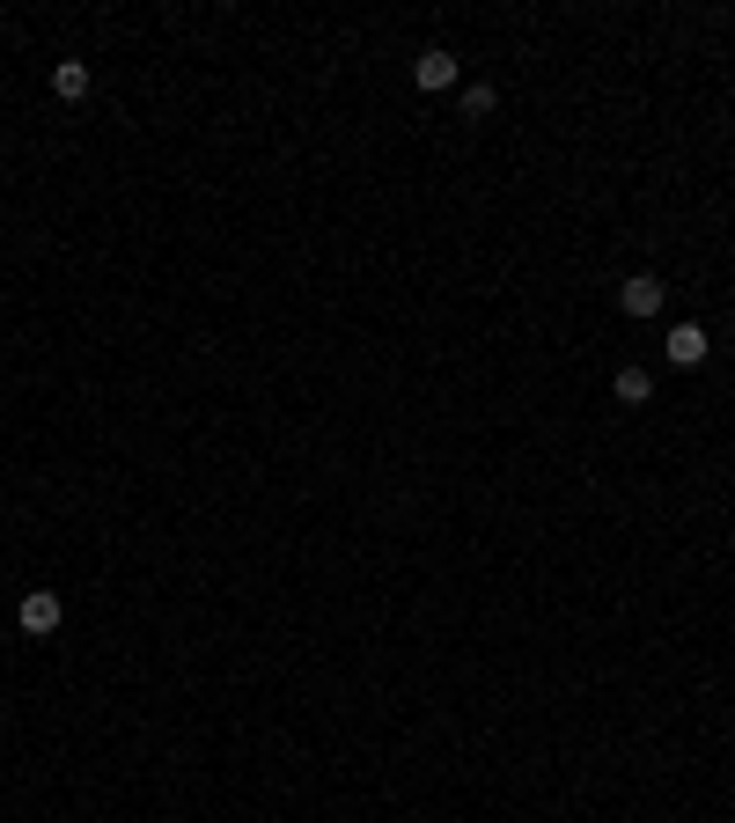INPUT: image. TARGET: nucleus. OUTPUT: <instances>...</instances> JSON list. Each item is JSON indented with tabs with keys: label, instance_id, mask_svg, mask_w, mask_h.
Wrapping results in <instances>:
<instances>
[{
	"label": "nucleus",
	"instance_id": "7ed1b4c3",
	"mask_svg": "<svg viewBox=\"0 0 735 823\" xmlns=\"http://www.w3.org/2000/svg\"><path fill=\"white\" fill-rule=\"evenodd\" d=\"M412 82H420V89H457V60H449V52H420V60H412Z\"/></svg>",
	"mask_w": 735,
	"mask_h": 823
},
{
	"label": "nucleus",
	"instance_id": "f03ea898",
	"mask_svg": "<svg viewBox=\"0 0 735 823\" xmlns=\"http://www.w3.org/2000/svg\"><path fill=\"white\" fill-rule=\"evenodd\" d=\"M618 302H625V316H662V279H655V273H633L625 287H618Z\"/></svg>",
	"mask_w": 735,
	"mask_h": 823
},
{
	"label": "nucleus",
	"instance_id": "20e7f679",
	"mask_svg": "<svg viewBox=\"0 0 735 823\" xmlns=\"http://www.w3.org/2000/svg\"><path fill=\"white\" fill-rule=\"evenodd\" d=\"M706 361V332L699 324H676L670 332V367H699Z\"/></svg>",
	"mask_w": 735,
	"mask_h": 823
},
{
	"label": "nucleus",
	"instance_id": "f257e3e1",
	"mask_svg": "<svg viewBox=\"0 0 735 823\" xmlns=\"http://www.w3.org/2000/svg\"><path fill=\"white\" fill-rule=\"evenodd\" d=\"M60 596H52V588H30V596H23V603H15V625H23V633H60Z\"/></svg>",
	"mask_w": 735,
	"mask_h": 823
},
{
	"label": "nucleus",
	"instance_id": "423d86ee",
	"mask_svg": "<svg viewBox=\"0 0 735 823\" xmlns=\"http://www.w3.org/2000/svg\"><path fill=\"white\" fill-rule=\"evenodd\" d=\"M655 397V375L647 367H618V404H647Z\"/></svg>",
	"mask_w": 735,
	"mask_h": 823
},
{
	"label": "nucleus",
	"instance_id": "39448f33",
	"mask_svg": "<svg viewBox=\"0 0 735 823\" xmlns=\"http://www.w3.org/2000/svg\"><path fill=\"white\" fill-rule=\"evenodd\" d=\"M52 96L82 103V96H89V60H60V66H52Z\"/></svg>",
	"mask_w": 735,
	"mask_h": 823
},
{
	"label": "nucleus",
	"instance_id": "0eeeda50",
	"mask_svg": "<svg viewBox=\"0 0 735 823\" xmlns=\"http://www.w3.org/2000/svg\"><path fill=\"white\" fill-rule=\"evenodd\" d=\"M463 119H493V89L478 82V89H463Z\"/></svg>",
	"mask_w": 735,
	"mask_h": 823
}]
</instances>
